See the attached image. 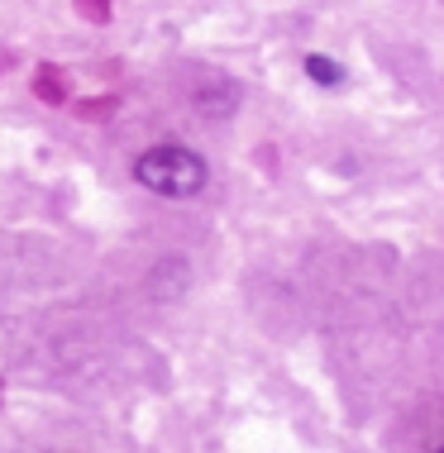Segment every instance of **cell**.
<instances>
[{
  "mask_svg": "<svg viewBox=\"0 0 444 453\" xmlns=\"http://www.w3.org/2000/svg\"><path fill=\"white\" fill-rule=\"evenodd\" d=\"M435 453H444V449H435Z\"/></svg>",
  "mask_w": 444,
  "mask_h": 453,
  "instance_id": "cell-5",
  "label": "cell"
},
{
  "mask_svg": "<svg viewBox=\"0 0 444 453\" xmlns=\"http://www.w3.org/2000/svg\"><path fill=\"white\" fill-rule=\"evenodd\" d=\"M34 91H43L48 101H58V96H63V87H58V72H53V67H43V72H39V81H34Z\"/></svg>",
  "mask_w": 444,
  "mask_h": 453,
  "instance_id": "cell-4",
  "label": "cell"
},
{
  "mask_svg": "<svg viewBox=\"0 0 444 453\" xmlns=\"http://www.w3.org/2000/svg\"><path fill=\"white\" fill-rule=\"evenodd\" d=\"M306 72H311L315 87H339V81H344V67L335 63V58H320V53L306 58Z\"/></svg>",
  "mask_w": 444,
  "mask_h": 453,
  "instance_id": "cell-3",
  "label": "cell"
},
{
  "mask_svg": "<svg viewBox=\"0 0 444 453\" xmlns=\"http://www.w3.org/2000/svg\"><path fill=\"white\" fill-rule=\"evenodd\" d=\"M191 101L201 115H215V119H225L234 105H239V87H234L230 77H220V72H206L201 77V87L191 91Z\"/></svg>",
  "mask_w": 444,
  "mask_h": 453,
  "instance_id": "cell-2",
  "label": "cell"
},
{
  "mask_svg": "<svg viewBox=\"0 0 444 453\" xmlns=\"http://www.w3.org/2000/svg\"><path fill=\"white\" fill-rule=\"evenodd\" d=\"M206 157L182 149V143H153L134 157V181L153 196H167V201H191V196L206 191Z\"/></svg>",
  "mask_w": 444,
  "mask_h": 453,
  "instance_id": "cell-1",
  "label": "cell"
}]
</instances>
